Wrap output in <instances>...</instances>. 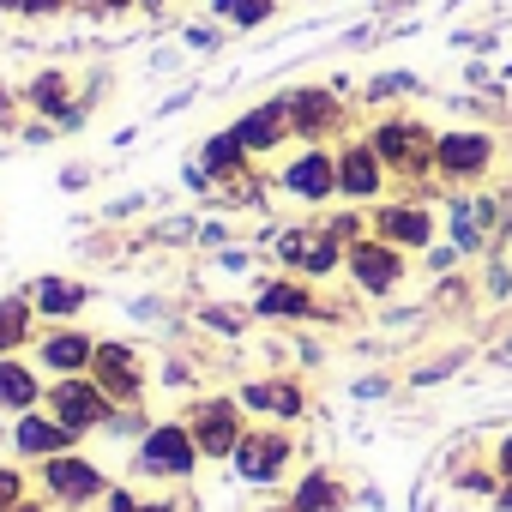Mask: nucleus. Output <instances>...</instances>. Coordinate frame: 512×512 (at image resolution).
Here are the masks:
<instances>
[{
	"mask_svg": "<svg viewBox=\"0 0 512 512\" xmlns=\"http://www.w3.org/2000/svg\"><path fill=\"white\" fill-rule=\"evenodd\" d=\"M368 145L380 151V163H386L392 175L422 181V175H434V145H440V133H428V127L410 121V115H392V121H380V127L368 133Z\"/></svg>",
	"mask_w": 512,
	"mask_h": 512,
	"instance_id": "1",
	"label": "nucleus"
},
{
	"mask_svg": "<svg viewBox=\"0 0 512 512\" xmlns=\"http://www.w3.org/2000/svg\"><path fill=\"white\" fill-rule=\"evenodd\" d=\"M488 169H494V139H488V133H476V127L440 133V145H434V175L470 187V181H482Z\"/></svg>",
	"mask_w": 512,
	"mask_h": 512,
	"instance_id": "2",
	"label": "nucleus"
},
{
	"mask_svg": "<svg viewBox=\"0 0 512 512\" xmlns=\"http://www.w3.org/2000/svg\"><path fill=\"white\" fill-rule=\"evenodd\" d=\"M344 266H350V278H356L368 296H392V290L404 284V247H392V241H380V235H362V241H350Z\"/></svg>",
	"mask_w": 512,
	"mask_h": 512,
	"instance_id": "3",
	"label": "nucleus"
},
{
	"mask_svg": "<svg viewBox=\"0 0 512 512\" xmlns=\"http://www.w3.org/2000/svg\"><path fill=\"white\" fill-rule=\"evenodd\" d=\"M49 416H55L61 428H73V434H85V428L109 422V392L91 386V380H61V386L49 392Z\"/></svg>",
	"mask_w": 512,
	"mask_h": 512,
	"instance_id": "4",
	"label": "nucleus"
},
{
	"mask_svg": "<svg viewBox=\"0 0 512 512\" xmlns=\"http://www.w3.org/2000/svg\"><path fill=\"white\" fill-rule=\"evenodd\" d=\"M139 464H145L151 476H187V470L199 464V440H193V428H175V422L151 428V434H145Z\"/></svg>",
	"mask_w": 512,
	"mask_h": 512,
	"instance_id": "5",
	"label": "nucleus"
},
{
	"mask_svg": "<svg viewBox=\"0 0 512 512\" xmlns=\"http://www.w3.org/2000/svg\"><path fill=\"white\" fill-rule=\"evenodd\" d=\"M374 235H380V241H392V247H404V253H416V247H428V241H434V211H428V205H416V199L380 205V211H374Z\"/></svg>",
	"mask_w": 512,
	"mask_h": 512,
	"instance_id": "6",
	"label": "nucleus"
},
{
	"mask_svg": "<svg viewBox=\"0 0 512 512\" xmlns=\"http://www.w3.org/2000/svg\"><path fill=\"white\" fill-rule=\"evenodd\" d=\"M386 175H392V169L380 163V151H374L368 139H356V145L338 151V193H344V199H380Z\"/></svg>",
	"mask_w": 512,
	"mask_h": 512,
	"instance_id": "7",
	"label": "nucleus"
},
{
	"mask_svg": "<svg viewBox=\"0 0 512 512\" xmlns=\"http://www.w3.org/2000/svg\"><path fill=\"white\" fill-rule=\"evenodd\" d=\"M193 440H199V458H235V446H241V416H235V404H229V398L199 404Z\"/></svg>",
	"mask_w": 512,
	"mask_h": 512,
	"instance_id": "8",
	"label": "nucleus"
},
{
	"mask_svg": "<svg viewBox=\"0 0 512 512\" xmlns=\"http://www.w3.org/2000/svg\"><path fill=\"white\" fill-rule=\"evenodd\" d=\"M284 187H290L296 199H314V205H320V199H332V193H338V157H332V151H320V145H314V151H302V157L284 169Z\"/></svg>",
	"mask_w": 512,
	"mask_h": 512,
	"instance_id": "9",
	"label": "nucleus"
},
{
	"mask_svg": "<svg viewBox=\"0 0 512 512\" xmlns=\"http://www.w3.org/2000/svg\"><path fill=\"white\" fill-rule=\"evenodd\" d=\"M290 464V440L284 434H241V446H235V470L247 476V482H272L278 470Z\"/></svg>",
	"mask_w": 512,
	"mask_h": 512,
	"instance_id": "10",
	"label": "nucleus"
},
{
	"mask_svg": "<svg viewBox=\"0 0 512 512\" xmlns=\"http://www.w3.org/2000/svg\"><path fill=\"white\" fill-rule=\"evenodd\" d=\"M290 103V127L302 133V139H326V133H338L344 127V109H338V97L332 91H296V97H284Z\"/></svg>",
	"mask_w": 512,
	"mask_h": 512,
	"instance_id": "11",
	"label": "nucleus"
},
{
	"mask_svg": "<svg viewBox=\"0 0 512 512\" xmlns=\"http://www.w3.org/2000/svg\"><path fill=\"white\" fill-rule=\"evenodd\" d=\"M296 127H290V103H260L253 115H241V127H235V139L247 145V151H272V145H284Z\"/></svg>",
	"mask_w": 512,
	"mask_h": 512,
	"instance_id": "12",
	"label": "nucleus"
},
{
	"mask_svg": "<svg viewBox=\"0 0 512 512\" xmlns=\"http://www.w3.org/2000/svg\"><path fill=\"white\" fill-rule=\"evenodd\" d=\"M43 482L61 494V500H91V494H103V470L97 464H85V458H49V470H43Z\"/></svg>",
	"mask_w": 512,
	"mask_h": 512,
	"instance_id": "13",
	"label": "nucleus"
},
{
	"mask_svg": "<svg viewBox=\"0 0 512 512\" xmlns=\"http://www.w3.org/2000/svg\"><path fill=\"white\" fill-rule=\"evenodd\" d=\"M97 368H103V392L109 398H139V362L121 344H97Z\"/></svg>",
	"mask_w": 512,
	"mask_h": 512,
	"instance_id": "14",
	"label": "nucleus"
},
{
	"mask_svg": "<svg viewBox=\"0 0 512 512\" xmlns=\"http://www.w3.org/2000/svg\"><path fill=\"white\" fill-rule=\"evenodd\" d=\"M290 512H344V482L326 476V470L302 476V488L290 494Z\"/></svg>",
	"mask_w": 512,
	"mask_h": 512,
	"instance_id": "15",
	"label": "nucleus"
},
{
	"mask_svg": "<svg viewBox=\"0 0 512 512\" xmlns=\"http://www.w3.org/2000/svg\"><path fill=\"white\" fill-rule=\"evenodd\" d=\"M260 314L266 320H314L320 308L302 284H272V290H260Z\"/></svg>",
	"mask_w": 512,
	"mask_h": 512,
	"instance_id": "16",
	"label": "nucleus"
},
{
	"mask_svg": "<svg viewBox=\"0 0 512 512\" xmlns=\"http://www.w3.org/2000/svg\"><path fill=\"white\" fill-rule=\"evenodd\" d=\"M61 446H73V428L43 422V416H25V422H19V452H31V458H61Z\"/></svg>",
	"mask_w": 512,
	"mask_h": 512,
	"instance_id": "17",
	"label": "nucleus"
},
{
	"mask_svg": "<svg viewBox=\"0 0 512 512\" xmlns=\"http://www.w3.org/2000/svg\"><path fill=\"white\" fill-rule=\"evenodd\" d=\"M247 410H272V416H302V392L290 380H260V386H247L241 392Z\"/></svg>",
	"mask_w": 512,
	"mask_h": 512,
	"instance_id": "18",
	"label": "nucleus"
},
{
	"mask_svg": "<svg viewBox=\"0 0 512 512\" xmlns=\"http://www.w3.org/2000/svg\"><path fill=\"white\" fill-rule=\"evenodd\" d=\"M37 398H43V386L25 362H0V410H31Z\"/></svg>",
	"mask_w": 512,
	"mask_h": 512,
	"instance_id": "19",
	"label": "nucleus"
},
{
	"mask_svg": "<svg viewBox=\"0 0 512 512\" xmlns=\"http://www.w3.org/2000/svg\"><path fill=\"white\" fill-rule=\"evenodd\" d=\"M43 362H49V368H61V374H73V368L97 362V344H91L85 332H55V338L43 344Z\"/></svg>",
	"mask_w": 512,
	"mask_h": 512,
	"instance_id": "20",
	"label": "nucleus"
},
{
	"mask_svg": "<svg viewBox=\"0 0 512 512\" xmlns=\"http://www.w3.org/2000/svg\"><path fill=\"white\" fill-rule=\"evenodd\" d=\"M247 157H253V151H247V145H241L235 133H217V139L205 145V175H235V169H241Z\"/></svg>",
	"mask_w": 512,
	"mask_h": 512,
	"instance_id": "21",
	"label": "nucleus"
},
{
	"mask_svg": "<svg viewBox=\"0 0 512 512\" xmlns=\"http://www.w3.org/2000/svg\"><path fill=\"white\" fill-rule=\"evenodd\" d=\"M211 13L247 31V25H266L272 19V0H211Z\"/></svg>",
	"mask_w": 512,
	"mask_h": 512,
	"instance_id": "22",
	"label": "nucleus"
},
{
	"mask_svg": "<svg viewBox=\"0 0 512 512\" xmlns=\"http://www.w3.org/2000/svg\"><path fill=\"white\" fill-rule=\"evenodd\" d=\"M31 332V308L25 302H0V350H19Z\"/></svg>",
	"mask_w": 512,
	"mask_h": 512,
	"instance_id": "23",
	"label": "nucleus"
},
{
	"mask_svg": "<svg viewBox=\"0 0 512 512\" xmlns=\"http://www.w3.org/2000/svg\"><path fill=\"white\" fill-rule=\"evenodd\" d=\"M79 302H85V290H79V284H61V278H49V284L37 290V308H43V314H73Z\"/></svg>",
	"mask_w": 512,
	"mask_h": 512,
	"instance_id": "24",
	"label": "nucleus"
},
{
	"mask_svg": "<svg viewBox=\"0 0 512 512\" xmlns=\"http://www.w3.org/2000/svg\"><path fill=\"white\" fill-rule=\"evenodd\" d=\"M308 247H314V229H290V235L278 241V260L302 272V266H308Z\"/></svg>",
	"mask_w": 512,
	"mask_h": 512,
	"instance_id": "25",
	"label": "nucleus"
},
{
	"mask_svg": "<svg viewBox=\"0 0 512 512\" xmlns=\"http://www.w3.org/2000/svg\"><path fill=\"white\" fill-rule=\"evenodd\" d=\"M19 494H25V482H19L13 470H0V512H13V506H19Z\"/></svg>",
	"mask_w": 512,
	"mask_h": 512,
	"instance_id": "26",
	"label": "nucleus"
},
{
	"mask_svg": "<svg viewBox=\"0 0 512 512\" xmlns=\"http://www.w3.org/2000/svg\"><path fill=\"white\" fill-rule=\"evenodd\" d=\"M37 103H43V109H61V79H43V85H37Z\"/></svg>",
	"mask_w": 512,
	"mask_h": 512,
	"instance_id": "27",
	"label": "nucleus"
},
{
	"mask_svg": "<svg viewBox=\"0 0 512 512\" xmlns=\"http://www.w3.org/2000/svg\"><path fill=\"white\" fill-rule=\"evenodd\" d=\"M494 464H500V476H506V482H512V434H506V440H500V446H494Z\"/></svg>",
	"mask_w": 512,
	"mask_h": 512,
	"instance_id": "28",
	"label": "nucleus"
},
{
	"mask_svg": "<svg viewBox=\"0 0 512 512\" xmlns=\"http://www.w3.org/2000/svg\"><path fill=\"white\" fill-rule=\"evenodd\" d=\"M109 512H151V506H139L133 494H115V500H109Z\"/></svg>",
	"mask_w": 512,
	"mask_h": 512,
	"instance_id": "29",
	"label": "nucleus"
},
{
	"mask_svg": "<svg viewBox=\"0 0 512 512\" xmlns=\"http://www.w3.org/2000/svg\"><path fill=\"white\" fill-rule=\"evenodd\" d=\"M25 7H31V13H55V7H61V0H25Z\"/></svg>",
	"mask_w": 512,
	"mask_h": 512,
	"instance_id": "30",
	"label": "nucleus"
},
{
	"mask_svg": "<svg viewBox=\"0 0 512 512\" xmlns=\"http://www.w3.org/2000/svg\"><path fill=\"white\" fill-rule=\"evenodd\" d=\"M500 512H512V482H506V488H500Z\"/></svg>",
	"mask_w": 512,
	"mask_h": 512,
	"instance_id": "31",
	"label": "nucleus"
},
{
	"mask_svg": "<svg viewBox=\"0 0 512 512\" xmlns=\"http://www.w3.org/2000/svg\"><path fill=\"white\" fill-rule=\"evenodd\" d=\"M13 512H37V506H25V500H19V506H13Z\"/></svg>",
	"mask_w": 512,
	"mask_h": 512,
	"instance_id": "32",
	"label": "nucleus"
},
{
	"mask_svg": "<svg viewBox=\"0 0 512 512\" xmlns=\"http://www.w3.org/2000/svg\"><path fill=\"white\" fill-rule=\"evenodd\" d=\"M151 512H175V506H151Z\"/></svg>",
	"mask_w": 512,
	"mask_h": 512,
	"instance_id": "33",
	"label": "nucleus"
},
{
	"mask_svg": "<svg viewBox=\"0 0 512 512\" xmlns=\"http://www.w3.org/2000/svg\"><path fill=\"white\" fill-rule=\"evenodd\" d=\"M151 7H157V0H151Z\"/></svg>",
	"mask_w": 512,
	"mask_h": 512,
	"instance_id": "34",
	"label": "nucleus"
}]
</instances>
